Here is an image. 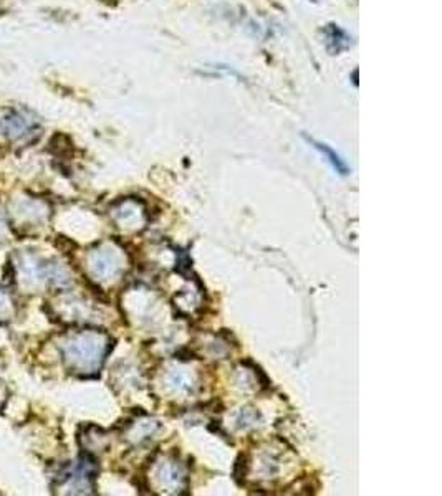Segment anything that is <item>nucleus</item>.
Instances as JSON below:
<instances>
[{
  "mask_svg": "<svg viewBox=\"0 0 442 496\" xmlns=\"http://www.w3.org/2000/svg\"><path fill=\"white\" fill-rule=\"evenodd\" d=\"M305 139H306V141H308L310 144H312V146L315 147V149L320 151V153L325 156L326 161H328L330 164H332L333 169L336 171L338 174H341V175L349 174V167H348V164H346V162L343 161V159L340 158V156H338L336 153H334V151L332 149V147L328 146V144L320 142V141H315L313 138H308V136H305Z\"/></svg>",
  "mask_w": 442,
  "mask_h": 496,
  "instance_id": "obj_7",
  "label": "nucleus"
},
{
  "mask_svg": "<svg viewBox=\"0 0 442 496\" xmlns=\"http://www.w3.org/2000/svg\"><path fill=\"white\" fill-rule=\"evenodd\" d=\"M35 127H37L35 121H32V119H29L22 113H12L9 118L5 119L7 134L12 136L14 139L25 138V136L34 133Z\"/></svg>",
  "mask_w": 442,
  "mask_h": 496,
  "instance_id": "obj_5",
  "label": "nucleus"
},
{
  "mask_svg": "<svg viewBox=\"0 0 442 496\" xmlns=\"http://www.w3.org/2000/svg\"><path fill=\"white\" fill-rule=\"evenodd\" d=\"M0 234H2V222H0Z\"/></svg>",
  "mask_w": 442,
  "mask_h": 496,
  "instance_id": "obj_10",
  "label": "nucleus"
},
{
  "mask_svg": "<svg viewBox=\"0 0 442 496\" xmlns=\"http://www.w3.org/2000/svg\"><path fill=\"white\" fill-rule=\"evenodd\" d=\"M166 384L179 394H193L194 387H196L193 374L186 372V369H171L169 374L166 375Z\"/></svg>",
  "mask_w": 442,
  "mask_h": 496,
  "instance_id": "obj_6",
  "label": "nucleus"
},
{
  "mask_svg": "<svg viewBox=\"0 0 442 496\" xmlns=\"http://www.w3.org/2000/svg\"><path fill=\"white\" fill-rule=\"evenodd\" d=\"M156 477L159 483L166 486L169 491H173V493H179L187 485L184 467L181 465L179 460L174 458H167L164 462H161V465L158 467Z\"/></svg>",
  "mask_w": 442,
  "mask_h": 496,
  "instance_id": "obj_3",
  "label": "nucleus"
},
{
  "mask_svg": "<svg viewBox=\"0 0 442 496\" xmlns=\"http://www.w3.org/2000/svg\"><path fill=\"white\" fill-rule=\"evenodd\" d=\"M325 34V47L330 55H340L345 50H348L352 45V38L346 32L336 23H328L323 29Z\"/></svg>",
  "mask_w": 442,
  "mask_h": 496,
  "instance_id": "obj_4",
  "label": "nucleus"
},
{
  "mask_svg": "<svg viewBox=\"0 0 442 496\" xmlns=\"http://www.w3.org/2000/svg\"><path fill=\"white\" fill-rule=\"evenodd\" d=\"M88 268L99 282H108L121 273L123 258L113 247H99L90 253Z\"/></svg>",
  "mask_w": 442,
  "mask_h": 496,
  "instance_id": "obj_2",
  "label": "nucleus"
},
{
  "mask_svg": "<svg viewBox=\"0 0 442 496\" xmlns=\"http://www.w3.org/2000/svg\"><path fill=\"white\" fill-rule=\"evenodd\" d=\"M257 420V414L256 412H250V410H244L242 412L241 419H238V425L241 427H247L250 425L252 422H256Z\"/></svg>",
  "mask_w": 442,
  "mask_h": 496,
  "instance_id": "obj_8",
  "label": "nucleus"
},
{
  "mask_svg": "<svg viewBox=\"0 0 442 496\" xmlns=\"http://www.w3.org/2000/svg\"><path fill=\"white\" fill-rule=\"evenodd\" d=\"M9 305H10L9 296H7L5 291L0 290V313H3V311L9 310Z\"/></svg>",
  "mask_w": 442,
  "mask_h": 496,
  "instance_id": "obj_9",
  "label": "nucleus"
},
{
  "mask_svg": "<svg viewBox=\"0 0 442 496\" xmlns=\"http://www.w3.org/2000/svg\"><path fill=\"white\" fill-rule=\"evenodd\" d=\"M110 336L93 330L66 336L60 344L66 367L78 374H93L99 371L110 353Z\"/></svg>",
  "mask_w": 442,
  "mask_h": 496,
  "instance_id": "obj_1",
  "label": "nucleus"
}]
</instances>
